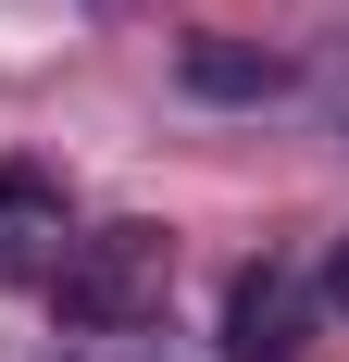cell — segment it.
Masks as SVG:
<instances>
[{
    "label": "cell",
    "mask_w": 349,
    "mask_h": 362,
    "mask_svg": "<svg viewBox=\"0 0 349 362\" xmlns=\"http://www.w3.org/2000/svg\"><path fill=\"white\" fill-rule=\"evenodd\" d=\"M337 300H349V250H337Z\"/></svg>",
    "instance_id": "4"
},
{
    "label": "cell",
    "mask_w": 349,
    "mask_h": 362,
    "mask_svg": "<svg viewBox=\"0 0 349 362\" xmlns=\"http://www.w3.org/2000/svg\"><path fill=\"white\" fill-rule=\"evenodd\" d=\"M300 337H312V288L287 262H249L225 300V362H300Z\"/></svg>",
    "instance_id": "2"
},
{
    "label": "cell",
    "mask_w": 349,
    "mask_h": 362,
    "mask_svg": "<svg viewBox=\"0 0 349 362\" xmlns=\"http://www.w3.org/2000/svg\"><path fill=\"white\" fill-rule=\"evenodd\" d=\"M63 238H75V225H63V187L13 163V175H0V288H50Z\"/></svg>",
    "instance_id": "3"
},
{
    "label": "cell",
    "mask_w": 349,
    "mask_h": 362,
    "mask_svg": "<svg viewBox=\"0 0 349 362\" xmlns=\"http://www.w3.org/2000/svg\"><path fill=\"white\" fill-rule=\"evenodd\" d=\"M162 288H174V238L162 225H88V238H63V262H50V300H63V325H88V337L162 325Z\"/></svg>",
    "instance_id": "1"
}]
</instances>
